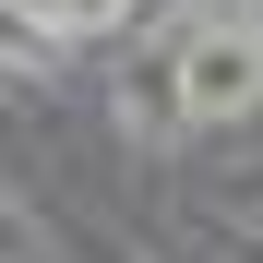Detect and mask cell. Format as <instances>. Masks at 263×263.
I'll list each match as a JSON object with an SVG mask.
<instances>
[{
	"label": "cell",
	"mask_w": 263,
	"mask_h": 263,
	"mask_svg": "<svg viewBox=\"0 0 263 263\" xmlns=\"http://www.w3.org/2000/svg\"><path fill=\"white\" fill-rule=\"evenodd\" d=\"M180 84H192V132L251 120V108H263V36H239V24L180 36Z\"/></svg>",
	"instance_id": "obj_1"
},
{
	"label": "cell",
	"mask_w": 263,
	"mask_h": 263,
	"mask_svg": "<svg viewBox=\"0 0 263 263\" xmlns=\"http://www.w3.org/2000/svg\"><path fill=\"white\" fill-rule=\"evenodd\" d=\"M12 24H48V36H60V24H72V0H12Z\"/></svg>",
	"instance_id": "obj_3"
},
{
	"label": "cell",
	"mask_w": 263,
	"mask_h": 263,
	"mask_svg": "<svg viewBox=\"0 0 263 263\" xmlns=\"http://www.w3.org/2000/svg\"><path fill=\"white\" fill-rule=\"evenodd\" d=\"M228 24H239V36H263V0H239V12H228Z\"/></svg>",
	"instance_id": "obj_4"
},
{
	"label": "cell",
	"mask_w": 263,
	"mask_h": 263,
	"mask_svg": "<svg viewBox=\"0 0 263 263\" xmlns=\"http://www.w3.org/2000/svg\"><path fill=\"white\" fill-rule=\"evenodd\" d=\"M120 132H132L144 156H167V144L192 132V84H180V48H156V60H132V72H120Z\"/></svg>",
	"instance_id": "obj_2"
}]
</instances>
